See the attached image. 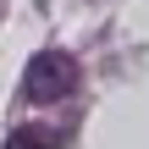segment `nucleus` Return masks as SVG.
Returning a JSON list of instances; mask_svg holds the SVG:
<instances>
[{
  "label": "nucleus",
  "mask_w": 149,
  "mask_h": 149,
  "mask_svg": "<svg viewBox=\"0 0 149 149\" xmlns=\"http://www.w3.org/2000/svg\"><path fill=\"white\" fill-rule=\"evenodd\" d=\"M72 88H77V61L66 50H44V55L28 61V77H22V94L28 100L50 105V100H66Z\"/></svg>",
  "instance_id": "f257e3e1"
},
{
  "label": "nucleus",
  "mask_w": 149,
  "mask_h": 149,
  "mask_svg": "<svg viewBox=\"0 0 149 149\" xmlns=\"http://www.w3.org/2000/svg\"><path fill=\"white\" fill-rule=\"evenodd\" d=\"M61 138L50 133V127H17L11 138H6V149H55Z\"/></svg>",
  "instance_id": "f03ea898"
}]
</instances>
